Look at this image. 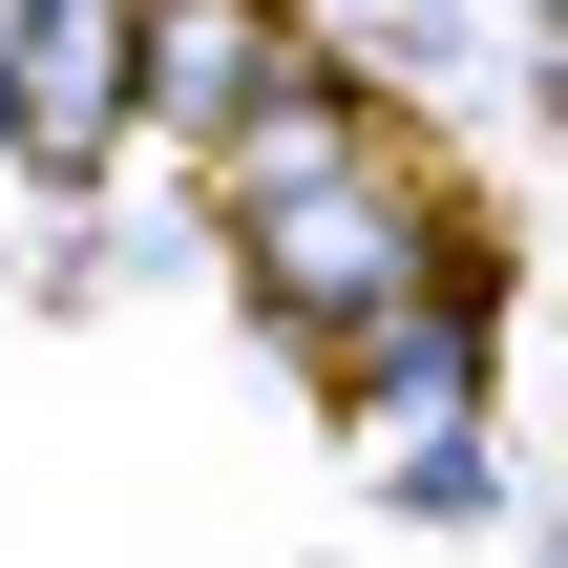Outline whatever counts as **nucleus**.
<instances>
[{"label":"nucleus","mask_w":568,"mask_h":568,"mask_svg":"<svg viewBox=\"0 0 568 568\" xmlns=\"http://www.w3.org/2000/svg\"><path fill=\"white\" fill-rule=\"evenodd\" d=\"M295 84H316V63H295V21H274V0H148V126H190L211 169H232Z\"/></svg>","instance_id":"obj_3"},{"label":"nucleus","mask_w":568,"mask_h":568,"mask_svg":"<svg viewBox=\"0 0 568 568\" xmlns=\"http://www.w3.org/2000/svg\"><path fill=\"white\" fill-rule=\"evenodd\" d=\"M211 190H232V253H253V295H274V316H316V337L422 316V232H443V211L400 190V148H379L337 84H295Z\"/></svg>","instance_id":"obj_1"},{"label":"nucleus","mask_w":568,"mask_h":568,"mask_svg":"<svg viewBox=\"0 0 568 568\" xmlns=\"http://www.w3.org/2000/svg\"><path fill=\"white\" fill-rule=\"evenodd\" d=\"M126 105H148V0H0V148L42 190H84Z\"/></svg>","instance_id":"obj_2"},{"label":"nucleus","mask_w":568,"mask_h":568,"mask_svg":"<svg viewBox=\"0 0 568 568\" xmlns=\"http://www.w3.org/2000/svg\"><path fill=\"white\" fill-rule=\"evenodd\" d=\"M548 568H568V527H548Z\"/></svg>","instance_id":"obj_4"}]
</instances>
